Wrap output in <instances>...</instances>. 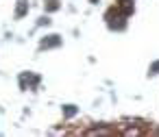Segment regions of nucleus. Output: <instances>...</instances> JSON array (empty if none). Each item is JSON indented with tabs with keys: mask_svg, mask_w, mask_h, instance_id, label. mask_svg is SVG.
Listing matches in <instances>:
<instances>
[{
	"mask_svg": "<svg viewBox=\"0 0 159 137\" xmlns=\"http://www.w3.org/2000/svg\"><path fill=\"white\" fill-rule=\"evenodd\" d=\"M113 130L111 128H92V130H87V135H111Z\"/></svg>",
	"mask_w": 159,
	"mask_h": 137,
	"instance_id": "nucleus-2",
	"label": "nucleus"
},
{
	"mask_svg": "<svg viewBox=\"0 0 159 137\" xmlns=\"http://www.w3.org/2000/svg\"><path fill=\"white\" fill-rule=\"evenodd\" d=\"M74 113H76V109H74L72 104H68V107H66V115H74Z\"/></svg>",
	"mask_w": 159,
	"mask_h": 137,
	"instance_id": "nucleus-4",
	"label": "nucleus"
},
{
	"mask_svg": "<svg viewBox=\"0 0 159 137\" xmlns=\"http://www.w3.org/2000/svg\"><path fill=\"white\" fill-rule=\"evenodd\" d=\"M157 70H159V63H155V65L150 68V74H157Z\"/></svg>",
	"mask_w": 159,
	"mask_h": 137,
	"instance_id": "nucleus-5",
	"label": "nucleus"
},
{
	"mask_svg": "<svg viewBox=\"0 0 159 137\" xmlns=\"http://www.w3.org/2000/svg\"><path fill=\"white\" fill-rule=\"evenodd\" d=\"M50 39H44L42 42V48H55V46H61V37L59 35H48Z\"/></svg>",
	"mask_w": 159,
	"mask_h": 137,
	"instance_id": "nucleus-1",
	"label": "nucleus"
},
{
	"mask_svg": "<svg viewBox=\"0 0 159 137\" xmlns=\"http://www.w3.org/2000/svg\"><path fill=\"white\" fill-rule=\"evenodd\" d=\"M26 5H29L26 0H20V5H18V11H16V15H18V18H22V15L26 13Z\"/></svg>",
	"mask_w": 159,
	"mask_h": 137,
	"instance_id": "nucleus-3",
	"label": "nucleus"
}]
</instances>
